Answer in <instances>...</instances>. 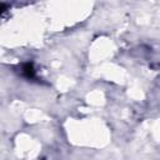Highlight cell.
Wrapping results in <instances>:
<instances>
[{"instance_id": "obj_1", "label": "cell", "mask_w": 160, "mask_h": 160, "mask_svg": "<svg viewBox=\"0 0 160 160\" xmlns=\"http://www.w3.org/2000/svg\"><path fill=\"white\" fill-rule=\"evenodd\" d=\"M21 71H22V75L26 79H35V69H34L31 62L24 64L22 68H21Z\"/></svg>"}, {"instance_id": "obj_2", "label": "cell", "mask_w": 160, "mask_h": 160, "mask_svg": "<svg viewBox=\"0 0 160 160\" xmlns=\"http://www.w3.org/2000/svg\"><path fill=\"white\" fill-rule=\"evenodd\" d=\"M6 10V5L5 4H0V14L2 12V11H5Z\"/></svg>"}]
</instances>
